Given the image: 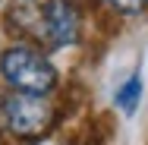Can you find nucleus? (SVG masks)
<instances>
[{
	"label": "nucleus",
	"instance_id": "obj_1",
	"mask_svg": "<svg viewBox=\"0 0 148 145\" xmlns=\"http://www.w3.org/2000/svg\"><path fill=\"white\" fill-rule=\"evenodd\" d=\"M0 73L22 95H47L57 82L54 66L32 47H10L0 57Z\"/></svg>",
	"mask_w": 148,
	"mask_h": 145
},
{
	"label": "nucleus",
	"instance_id": "obj_2",
	"mask_svg": "<svg viewBox=\"0 0 148 145\" xmlns=\"http://www.w3.org/2000/svg\"><path fill=\"white\" fill-rule=\"evenodd\" d=\"M3 114H6V123L16 136H41L47 126H51V107L47 101H41V95H10L6 104H3Z\"/></svg>",
	"mask_w": 148,
	"mask_h": 145
},
{
	"label": "nucleus",
	"instance_id": "obj_3",
	"mask_svg": "<svg viewBox=\"0 0 148 145\" xmlns=\"http://www.w3.org/2000/svg\"><path fill=\"white\" fill-rule=\"evenodd\" d=\"M44 29L54 44H73L79 35V16L76 6L66 0H47L44 6Z\"/></svg>",
	"mask_w": 148,
	"mask_h": 145
},
{
	"label": "nucleus",
	"instance_id": "obj_4",
	"mask_svg": "<svg viewBox=\"0 0 148 145\" xmlns=\"http://www.w3.org/2000/svg\"><path fill=\"white\" fill-rule=\"evenodd\" d=\"M139 98H142V76H132V79L117 91V107L126 111V114H132L136 104H139Z\"/></svg>",
	"mask_w": 148,
	"mask_h": 145
},
{
	"label": "nucleus",
	"instance_id": "obj_5",
	"mask_svg": "<svg viewBox=\"0 0 148 145\" xmlns=\"http://www.w3.org/2000/svg\"><path fill=\"white\" fill-rule=\"evenodd\" d=\"M110 3H114L117 10H123V13H139L148 0H110Z\"/></svg>",
	"mask_w": 148,
	"mask_h": 145
}]
</instances>
